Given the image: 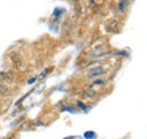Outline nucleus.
Here are the masks:
<instances>
[{"mask_svg":"<svg viewBox=\"0 0 147 139\" xmlns=\"http://www.w3.org/2000/svg\"><path fill=\"white\" fill-rule=\"evenodd\" d=\"M105 74V69L103 67H96V68H93L88 71V75H87V78H96L98 76H102Z\"/></svg>","mask_w":147,"mask_h":139,"instance_id":"nucleus-1","label":"nucleus"},{"mask_svg":"<svg viewBox=\"0 0 147 139\" xmlns=\"http://www.w3.org/2000/svg\"><path fill=\"white\" fill-rule=\"evenodd\" d=\"M74 1H79V0H74Z\"/></svg>","mask_w":147,"mask_h":139,"instance_id":"nucleus-12","label":"nucleus"},{"mask_svg":"<svg viewBox=\"0 0 147 139\" xmlns=\"http://www.w3.org/2000/svg\"><path fill=\"white\" fill-rule=\"evenodd\" d=\"M36 80V77H34V78H31V80H28V84H32V83H34Z\"/></svg>","mask_w":147,"mask_h":139,"instance_id":"nucleus-11","label":"nucleus"},{"mask_svg":"<svg viewBox=\"0 0 147 139\" xmlns=\"http://www.w3.org/2000/svg\"><path fill=\"white\" fill-rule=\"evenodd\" d=\"M102 84H104V80L103 79H96L94 82V85H102Z\"/></svg>","mask_w":147,"mask_h":139,"instance_id":"nucleus-8","label":"nucleus"},{"mask_svg":"<svg viewBox=\"0 0 147 139\" xmlns=\"http://www.w3.org/2000/svg\"><path fill=\"white\" fill-rule=\"evenodd\" d=\"M10 60H11V63H13V66L16 68V69H19L20 67H22V65H23V61H22V58H20V55H19L18 53H11L10 54Z\"/></svg>","mask_w":147,"mask_h":139,"instance_id":"nucleus-2","label":"nucleus"},{"mask_svg":"<svg viewBox=\"0 0 147 139\" xmlns=\"http://www.w3.org/2000/svg\"><path fill=\"white\" fill-rule=\"evenodd\" d=\"M77 106H78L79 109H82V110H84V111L86 110V105L84 104L83 102H80V101H77Z\"/></svg>","mask_w":147,"mask_h":139,"instance_id":"nucleus-7","label":"nucleus"},{"mask_svg":"<svg viewBox=\"0 0 147 139\" xmlns=\"http://www.w3.org/2000/svg\"><path fill=\"white\" fill-rule=\"evenodd\" d=\"M9 92V88L6 84H3V82H0V95H6V93Z\"/></svg>","mask_w":147,"mask_h":139,"instance_id":"nucleus-6","label":"nucleus"},{"mask_svg":"<svg viewBox=\"0 0 147 139\" xmlns=\"http://www.w3.org/2000/svg\"><path fill=\"white\" fill-rule=\"evenodd\" d=\"M96 96H97V93L93 88H87L82 93V97L88 99V100H94V99H96Z\"/></svg>","mask_w":147,"mask_h":139,"instance_id":"nucleus-3","label":"nucleus"},{"mask_svg":"<svg viewBox=\"0 0 147 139\" xmlns=\"http://www.w3.org/2000/svg\"><path fill=\"white\" fill-rule=\"evenodd\" d=\"M127 6H128V1H127V0H120L119 3H118V11H119V13L126 11Z\"/></svg>","mask_w":147,"mask_h":139,"instance_id":"nucleus-5","label":"nucleus"},{"mask_svg":"<svg viewBox=\"0 0 147 139\" xmlns=\"http://www.w3.org/2000/svg\"><path fill=\"white\" fill-rule=\"evenodd\" d=\"M85 137H91V138H93V137H95V134H94V132H92V131L86 132V134H85Z\"/></svg>","mask_w":147,"mask_h":139,"instance_id":"nucleus-9","label":"nucleus"},{"mask_svg":"<svg viewBox=\"0 0 147 139\" xmlns=\"http://www.w3.org/2000/svg\"><path fill=\"white\" fill-rule=\"evenodd\" d=\"M0 80L1 82H7V83H11L14 80V76H13L11 72L0 71Z\"/></svg>","mask_w":147,"mask_h":139,"instance_id":"nucleus-4","label":"nucleus"},{"mask_svg":"<svg viewBox=\"0 0 147 139\" xmlns=\"http://www.w3.org/2000/svg\"><path fill=\"white\" fill-rule=\"evenodd\" d=\"M50 69H51V68H48V69H45V71H44L43 74H41V76H40V77H41V78H43V77H45V75H47V74H48V72L50 71Z\"/></svg>","mask_w":147,"mask_h":139,"instance_id":"nucleus-10","label":"nucleus"}]
</instances>
